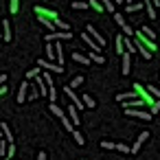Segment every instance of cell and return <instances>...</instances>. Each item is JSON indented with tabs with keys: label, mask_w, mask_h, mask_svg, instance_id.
Returning a JSON list of instances; mask_svg holds the SVG:
<instances>
[{
	"label": "cell",
	"mask_w": 160,
	"mask_h": 160,
	"mask_svg": "<svg viewBox=\"0 0 160 160\" xmlns=\"http://www.w3.org/2000/svg\"><path fill=\"white\" fill-rule=\"evenodd\" d=\"M46 55H48V59H51V62H53V59H57V57H55V46H53L51 42L46 44Z\"/></svg>",
	"instance_id": "44dd1931"
},
{
	"label": "cell",
	"mask_w": 160,
	"mask_h": 160,
	"mask_svg": "<svg viewBox=\"0 0 160 160\" xmlns=\"http://www.w3.org/2000/svg\"><path fill=\"white\" fill-rule=\"evenodd\" d=\"M66 116L70 118V123H75V127H77V125H79V121H81V118H79V110H77L75 105H68V110H66Z\"/></svg>",
	"instance_id": "5b68a950"
},
{
	"label": "cell",
	"mask_w": 160,
	"mask_h": 160,
	"mask_svg": "<svg viewBox=\"0 0 160 160\" xmlns=\"http://www.w3.org/2000/svg\"><path fill=\"white\" fill-rule=\"evenodd\" d=\"M88 7H94L97 11H103V7H101V2H99V0H90V5Z\"/></svg>",
	"instance_id": "836d02e7"
},
{
	"label": "cell",
	"mask_w": 160,
	"mask_h": 160,
	"mask_svg": "<svg viewBox=\"0 0 160 160\" xmlns=\"http://www.w3.org/2000/svg\"><path fill=\"white\" fill-rule=\"evenodd\" d=\"M116 53H118V55L125 53V48H123V38H116Z\"/></svg>",
	"instance_id": "4316f807"
},
{
	"label": "cell",
	"mask_w": 160,
	"mask_h": 160,
	"mask_svg": "<svg viewBox=\"0 0 160 160\" xmlns=\"http://www.w3.org/2000/svg\"><path fill=\"white\" fill-rule=\"evenodd\" d=\"M99 2H101V7H103L105 11L114 13V2H112V0H99Z\"/></svg>",
	"instance_id": "e0dca14e"
},
{
	"label": "cell",
	"mask_w": 160,
	"mask_h": 160,
	"mask_svg": "<svg viewBox=\"0 0 160 160\" xmlns=\"http://www.w3.org/2000/svg\"><path fill=\"white\" fill-rule=\"evenodd\" d=\"M70 38H72L70 31H55V33H48L46 35V42H53V40L59 42V40H70Z\"/></svg>",
	"instance_id": "3957f363"
},
{
	"label": "cell",
	"mask_w": 160,
	"mask_h": 160,
	"mask_svg": "<svg viewBox=\"0 0 160 160\" xmlns=\"http://www.w3.org/2000/svg\"><path fill=\"white\" fill-rule=\"evenodd\" d=\"M132 64H129V53H123V75H129Z\"/></svg>",
	"instance_id": "4fadbf2b"
},
{
	"label": "cell",
	"mask_w": 160,
	"mask_h": 160,
	"mask_svg": "<svg viewBox=\"0 0 160 160\" xmlns=\"http://www.w3.org/2000/svg\"><path fill=\"white\" fill-rule=\"evenodd\" d=\"M38 66H40V68H46V70H51V72H57V75H59V72H64V66H57L55 62L40 59V62H38Z\"/></svg>",
	"instance_id": "7a4b0ae2"
},
{
	"label": "cell",
	"mask_w": 160,
	"mask_h": 160,
	"mask_svg": "<svg viewBox=\"0 0 160 160\" xmlns=\"http://www.w3.org/2000/svg\"><path fill=\"white\" fill-rule=\"evenodd\" d=\"M0 40H2V27H0Z\"/></svg>",
	"instance_id": "7bdbcfd3"
},
{
	"label": "cell",
	"mask_w": 160,
	"mask_h": 160,
	"mask_svg": "<svg viewBox=\"0 0 160 160\" xmlns=\"http://www.w3.org/2000/svg\"><path fill=\"white\" fill-rule=\"evenodd\" d=\"M114 20H116V24H118L121 29L127 24V22H125V18H123V13H116V11H114Z\"/></svg>",
	"instance_id": "cb8c5ba5"
},
{
	"label": "cell",
	"mask_w": 160,
	"mask_h": 160,
	"mask_svg": "<svg viewBox=\"0 0 160 160\" xmlns=\"http://www.w3.org/2000/svg\"><path fill=\"white\" fill-rule=\"evenodd\" d=\"M160 110V101H153V105H151V112H158Z\"/></svg>",
	"instance_id": "74e56055"
},
{
	"label": "cell",
	"mask_w": 160,
	"mask_h": 160,
	"mask_svg": "<svg viewBox=\"0 0 160 160\" xmlns=\"http://www.w3.org/2000/svg\"><path fill=\"white\" fill-rule=\"evenodd\" d=\"M62 123H64V127H66V129H68V132H72V129H75V127H72V123H70V118H68V116H62Z\"/></svg>",
	"instance_id": "f1b7e54d"
},
{
	"label": "cell",
	"mask_w": 160,
	"mask_h": 160,
	"mask_svg": "<svg viewBox=\"0 0 160 160\" xmlns=\"http://www.w3.org/2000/svg\"><path fill=\"white\" fill-rule=\"evenodd\" d=\"M123 31H125V35H127V38H129V35H132V33H134V31H132V27H129V24H125V27H123Z\"/></svg>",
	"instance_id": "8d00e7d4"
},
{
	"label": "cell",
	"mask_w": 160,
	"mask_h": 160,
	"mask_svg": "<svg viewBox=\"0 0 160 160\" xmlns=\"http://www.w3.org/2000/svg\"><path fill=\"white\" fill-rule=\"evenodd\" d=\"M7 147H9L7 140H0V156H5V153H7Z\"/></svg>",
	"instance_id": "e575fe53"
},
{
	"label": "cell",
	"mask_w": 160,
	"mask_h": 160,
	"mask_svg": "<svg viewBox=\"0 0 160 160\" xmlns=\"http://www.w3.org/2000/svg\"><path fill=\"white\" fill-rule=\"evenodd\" d=\"M29 97V81H22L20 83V90H18V103H24Z\"/></svg>",
	"instance_id": "52a82bcc"
},
{
	"label": "cell",
	"mask_w": 160,
	"mask_h": 160,
	"mask_svg": "<svg viewBox=\"0 0 160 160\" xmlns=\"http://www.w3.org/2000/svg\"><path fill=\"white\" fill-rule=\"evenodd\" d=\"M72 9H77V11H83V9H88V2H72Z\"/></svg>",
	"instance_id": "1f68e13d"
},
{
	"label": "cell",
	"mask_w": 160,
	"mask_h": 160,
	"mask_svg": "<svg viewBox=\"0 0 160 160\" xmlns=\"http://www.w3.org/2000/svg\"><path fill=\"white\" fill-rule=\"evenodd\" d=\"M72 59H75L77 64H81V66H90V59H88L86 55H81V53H72Z\"/></svg>",
	"instance_id": "8fae6325"
},
{
	"label": "cell",
	"mask_w": 160,
	"mask_h": 160,
	"mask_svg": "<svg viewBox=\"0 0 160 160\" xmlns=\"http://www.w3.org/2000/svg\"><path fill=\"white\" fill-rule=\"evenodd\" d=\"M142 7H145V9H147V16H149V18H151V20H153V18H156V16H158V13H156V7H153V5H151V0H142Z\"/></svg>",
	"instance_id": "30bf717a"
},
{
	"label": "cell",
	"mask_w": 160,
	"mask_h": 160,
	"mask_svg": "<svg viewBox=\"0 0 160 160\" xmlns=\"http://www.w3.org/2000/svg\"><path fill=\"white\" fill-rule=\"evenodd\" d=\"M127 112V116H134V118H145V121H151V114L149 112H142V110H134V108H129V110H125Z\"/></svg>",
	"instance_id": "8992f818"
},
{
	"label": "cell",
	"mask_w": 160,
	"mask_h": 160,
	"mask_svg": "<svg viewBox=\"0 0 160 160\" xmlns=\"http://www.w3.org/2000/svg\"><path fill=\"white\" fill-rule=\"evenodd\" d=\"M48 99L51 101H57V88L53 83H48Z\"/></svg>",
	"instance_id": "7402d4cb"
},
{
	"label": "cell",
	"mask_w": 160,
	"mask_h": 160,
	"mask_svg": "<svg viewBox=\"0 0 160 160\" xmlns=\"http://www.w3.org/2000/svg\"><path fill=\"white\" fill-rule=\"evenodd\" d=\"M88 59H90V64H92V62H94V64H103V62H105L101 53H90V57H88Z\"/></svg>",
	"instance_id": "2e32d148"
},
{
	"label": "cell",
	"mask_w": 160,
	"mask_h": 160,
	"mask_svg": "<svg viewBox=\"0 0 160 160\" xmlns=\"http://www.w3.org/2000/svg\"><path fill=\"white\" fill-rule=\"evenodd\" d=\"M0 136H2V132H0Z\"/></svg>",
	"instance_id": "ee69618b"
},
{
	"label": "cell",
	"mask_w": 160,
	"mask_h": 160,
	"mask_svg": "<svg viewBox=\"0 0 160 160\" xmlns=\"http://www.w3.org/2000/svg\"><path fill=\"white\" fill-rule=\"evenodd\" d=\"M142 9V2H129L127 5V13H136V11H140Z\"/></svg>",
	"instance_id": "9a60e30c"
},
{
	"label": "cell",
	"mask_w": 160,
	"mask_h": 160,
	"mask_svg": "<svg viewBox=\"0 0 160 160\" xmlns=\"http://www.w3.org/2000/svg\"><path fill=\"white\" fill-rule=\"evenodd\" d=\"M38 160H46V153H44V151H40V156H38Z\"/></svg>",
	"instance_id": "b9f144b4"
},
{
	"label": "cell",
	"mask_w": 160,
	"mask_h": 160,
	"mask_svg": "<svg viewBox=\"0 0 160 160\" xmlns=\"http://www.w3.org/2000/svg\"><path fill=\"white\" fill-rule=\"evenodd\" d=\"M72 136H75V142H77V145H83V142H86V140H83V136H81L77 129H72Z\"/></svg>",
	"instance_id": "f546056e"
},
{
	"label": "cell",
	"mask_w": 160,
	"mask_h": 160,
	"mask_svg": "<svg viewBox=\"0 0 160 160\" xmlns=\"http://www.w3.org/2000/svg\"><path fill=\"white\" fill-rule=\"evenodd\" d=\"M140 33H142L145 38H149V40H153V42H156V33H153L149 27H142V29H140Z\"/></svg>",
	"instance_id": "ac0fdd59"
},
{
	"label": "cell",
	"mask_w": 160,
	"mask_h": 160,
	"mask_svg": "<svg viewBox=\"0 0 160 160\" xmlns=\"http://www.w3.org/2000/svg\"><path fill=\"white\" fill-rule=\"evenodd\" d=\"M81 38H83V42H86V44H88V46L92 48V53H99V51H101V46H99V44H97V42H94V40H92V38L88 35V33H83Z\"/></svg>",
	"instance_id": "9c48e42d"
},
{
	"label": "cell",
	"mask_w": 160,
	"mask_h": 160,
	"mask_svg": "<svg viewBox=\"0 0 160 160\" xmlns=\"http://www.w3.org/2000/svg\"><path fill=\"white\" fill-rule=\"evenodd\" d=\"M11 11H18V0H11V7H9Z\"/></svg>",
	"instance_id": "f35d334b"
},
{
	"label": "cell",
	"mask_w": 160,
	"mask_h": 160,
	"mask_svg": "<svg viewBox=\"0 0 160 160\" xmlns=\"http://www.w3.org/2000/svg\"><path fill=\"white\" fill-rule=\"evenodd\" d=\"M147 92H149V94H151L156 101H160V90H158L156 86H149V88H147Z\"/></svg>",
	"instance_id": "603a6c76"
},
{
	"label": "cell",
	"mask_w": 160,
	"mask_h": 160,
	"mask_svg": "<svg viewBox=\"0 0 160 160\" xmlns=\"http://www.w3.org/2000/svg\"><path fill=\"white\" fill-rule=\"evenodd\" d=\"M0 27H2V38H5V42H11V24H9V20H2V22H0Z\"/></svg>",
	"instance_id": "ba28073f"
},
{
	"label": "cell",
	"mask_w": 160,
	"mask_h": 160,
	"mask_svg": "<svg viewBox=\"0 0 160 160\" xmlns=\"http://www.w3.org/2000/svg\"><path fill=\"white\" fill-rule=\"evenodd\" d=\"M0 132H2V136H5V140H7V142H11V140H13L11 129H9V125H7V123H2V125H0Z\"/></svg>",
	"instance_id": "7c38bea8"
},
{
	"label": "cell",
	"mask_w": 160,
	"mask_h": 160,
	"mask_svg": "<svg viewBox=\"0 0 160 160\" xmlns=\"http://www.w3.org/2000/svg\"><path fill=\"white\" fill-rule=\"evenodd\" d=\"M101 147H103V149H114V142H110V140H103V142H101Z\"/></svg>",
	"instance_id": "d590c367"
},
{
	"label": "cell",
	"mask_w": 160,
	"mask_h": 160,
	"mask_svg": "<svg viewBox=\"0 0 160 160\" xmlns=\"http://www.w3.org/2000/svg\"><path fill=\"white\" fill-rule=\"evenodd\" d=\"M123 48H127V51H125V53H129V55H132V53H134V51H136V46H134V44H132V42H129V38H127V40H125V38H123Z\"/></svg>",
	"instance_id": "d6986e66"
},
{
	"label": "cell",
	"mask_w": 160,
	"mask_h": 160,
	"mask_svg": "<svg viewBox=\"0 0 160 160\" xmlns=\"http://www.w3.org/2000/svg\"><path fill=\"white\" fill-rule=\"evenodd\" d=\"M53 24H55V29H62V31H68V24H66L64 20H59V18H55V20H53Z\"/></svg>",
	"instance_id": "ffe728a7"
},
{
	"label": "cell",
	"mask_w": 160,
	"mask_h": 160,
	"mask_svg": "<svg viewBox=\"0 0 160 160\" xmlns=\"http://www.w3.org/2000/svg\"><path fill=\"white\" fill-rule=\"evenodd\" d=\"M48 108H51V112H53V114H55L57 118H62V116H66V112H64V110H62V108H59L57 103H51Z\"/></svg>",
	"instance_id": "5bb4252c"
},
{
	"label": "cell",
	"mask_w": 160,
	"mask_h": 160,
	"mask_svg": "<svg viewBox=\"0 0 160 160\" xmlns=\"http://www.w3.org/2000/svg\"><path fill=\"white\" fill-rule=\"evenodd\" d=\"M86 33H88V35H90V38H92V40H94V42L101 46V48L105 46V40H103V35H101V33H99V31H97L92 24H88V27H86Z\"/></svg>",
	"instance_id": "6da1fadb"
},
{
	"label": "cell",
	"mask_w": 160,
	"mask_h": 160,
	"mask_svg": "<svg viewBox=\"0 0 160 160\" xmlns=\"http://www.w3.org/2000/svg\"><path fill=\"white\" fill-rule=\"evenodd\" d=\"M81 101H83V105H86V108H94V99H92L90 94H86Z\"/></svg>",
	"instance_id": "484cf974"
},
{
	"label": "cell",
	"mask_w": 160,
	"mask_h": 160,
	"mask_svg": "<svg viewBox=\"0 0 160 160\" xmlns=\"http://www.w3.org/2000/svg\"><path fill=\"white\" fill-rule=\"evenodd\" d=\"M149 136H151V134H149V132H142V134H140V136H138V140H136V142H138V145H142V142H145V140H147V138H149Z\"/></svg>",
	"instance_id": "d6a6232c"
},
{
	"label": "cell",
	"mask_w": 160,
	"mask_h": 160,
	"mask_svg": "<svg viewBox=\"0 0 160 160\" xmlns=\"http://www.w3.org/2000/svg\"><path fill=\"white\" fill-rule=\"evenodd\" d=\"M5 81H7V75H5V72H2V75H0V86H2V83H5Z\"/></svg>",
	"instance_id": "60d3db41"
},
{
	"label": "cell",
	"mask_w": 160,
	"mask_h": 160,
	"mask_svg": "<svg viewBox=\"0 0 160 160\" xmlns=\"http://www.w3.org/2000/svg\"><path fill=\"white\" fill-rule=\"evenodd\" d=\"M136 38H138V44H140V46H145V48H149V53H151V51H156V42H153V40H149V38H145V35H142L140 31H138V35H136Z\"/></svg>",
	"instance_id": "277c9868"
},
{
	"label": "cell",
	"mask_w": 160,
	"mask_h": 160,
	"mask_svg": "<svg viewBox=\"0 0 160 160\" xmlns=\"http://www.w3.org/2000/svg\"><path fill=\"white\" fill-rule=\"evenodd\" d=\"M81 83H83V77H81V75H77V77L68 83V88H77V86H81Z\"/></svg>",
	"instance_id": "d4e9b609"
},
{
	"label": "cell",
	"mask_w": 160,
	"mask_h": 160,
	"mask_svg": "<svg viewBox=\"0 0 160 160\" xmlns=\"http://www.w3.org/2000/svg\"><path fill=\"white\" fill-rule=\"evenodd\" d=\"M114 149H116V151H121V153H129V147H127V145H123V142L114 145Z\"/></svg>",
	"instance_id": "4dcf8cb0"
},
{
	"label": "cell",
	"mask_w": 160,
	"mask_h": 160,
	"mask_svg": "<svg viewBox=\"0 0 160 160\" xmlns=\"http://www.w3.org/2000/svg\"><path fill=\"white\" fill-rule=\"evenodd\" d=\"M40 75V66H35V68H31L29 72H27V79H33V77H38Z\"/></svg>",
	"instance_id": "83f0119b"
},
{
	"label": "cell",
	"mask_w": 160,
	"mask_h": 160,
	"mask_svg": "<svg viewBox=\"0 0 160 160\" xmlns=\"http://www.w3.org/2000/svg\"><path fill=\"white\" fill-rule=\"evenodd\" d=\"M7 90H9L7 86H0V97H2V94H7Z\"/></svg>",
	"instance_id": "ab89813d"
}]
</instances>
